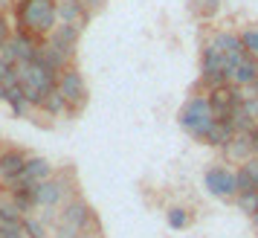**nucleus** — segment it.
<instances>
[{
	"instance_id": "23",
	"label": "nucleus",
	"mask_w": 258,
	"mask_h": 238,
	"mask_svg": "<svg viewBox=\"0 0 258 238\" xmlns=\"http://www.w3.org/2000/svg\"><path fill=\"white\" fill-rule=\"evenodd\" d=\"M24 229L29 238H52V232H49V224L41 218V215H24Z\"/></svg>"
},
{
	"instance_id": "26",
	"label": "nucleus",
	"mask_w": 258,
	"mask_h": 238,
	"mask_svg": "<svg viewBox=\"0 0 258 238\" xmlns=\"http://www.w3.org/2000/svg\"><path fill=\"white\" fill-rule=\"evenodd\" d=\"M235 180H238V195H241V192L255 189V177H252L249 171H244L241 166H235Z\"/></svg>"
},
{
	"instance_id": "13",
	"label": "nucleus",
	"mask_w": 258,
	"mask_h": 238,
	"mask_svg": "<svg viewBox=\"0 0 258 238\" xmlns=\"http://www.w3.org/2000/svg\"><path fill=\"white\" fill-rule=\"evenodd\" d=\"M55 9H58V24H76V26H82V29L90 24V18H93V15L82 6V0H58Z\"/></svg>"
},
{
	"instance_id": "25",
	"label": "nucleus",
	"mask_w": 258,
	"mask_h": 238,
	"mask_svg": "<svg viewBox=\"0 0 258 238\" xmlns=\"http://www.w3.org/2000/svg\"><path fill=\"white\" fill-rule=\"evenodd\" d=\"M238 35H241V44H244L246 55L258 58V24H246L244 29H238Z\"/></svg>"
},
{
	"instance_id": "9",
	"label": "nucleus",
	"mask_w": 258,
	"mask_h": 238,
	"mask_svg": "<svg viewBox=\"0 0 258 238\" xmlns=\"http://www.w3.org/2000/svg\"><path fill=\"white\" fill-rule=\"evenodd\" d=\"M49 177H55V166L49 163L47 157L29 154L24 171H21V177L15 180L12 186H38V183H44V180H49Z\"/></svg>"
},
{
	"instance_id": "15",
	"label": "nucleus",
	"mask_w": 258,
	"mask_h": 238,
	"mask_svg": "<svg viewBox=\"0 0 258 238\" xmlns=\"http://www.w3.org/2000/svg\"><path fill=\"white\" fill-rule=\"evenodd\" d=\"M258 79V58H252V55H246L238 67L232 70V76H229V84H235V87H244V90H249L252 87V82Z\"/></svg>"
},
{
	"instance_id": "1",
	"label": "nucleus",
	"mask_w": 258,
	"mask_h": 238,
	"mask_svg": "<svg viewBox=\"0 0 258 238\" xmlns=\"http://www.w3.org/2000/svg\"><path fill=\"white\" fill-rule=\"evenodd\" d=\"M15 29L29 32L35 38H47L58 26V9L55 0H18L12 9Z\"/></svg>"
},
{
	"instance_id": "27",
	"label": "nucleus",
	"mask_w": 258,
	"mask_h": 238,
	"mask_svg": "<svg viewBox=\"0 0 258 238\" xmlns=\"http://www.w3.org/2000/svg\"><path fill=\"white\" fill-rule=\"evenodd\" d=\"M244 110H246V116L249 119H255L258 122V96H252V93L246 96L244 99Z\"/></svg>"
},
{
	"instance_id": "8",
	"label": "nucleus",
	"mask_w": 258,
	"mask_h": 238,
	"mask_svg": "<svg viewBox=\"0 0 258 238\" xmlns=\"http://www.w3.org/2000/svg\"><path fill=\"white\" fill-rule=\"evenodd\" d=\"M26 160H29V154H26L24 148H15V145L0 148V183H3L6 189H9L15 180L21 177Z\"/></svg>"
},
{
	"instance_id": "6",
	"label": "nucleus",
	"mask_w": 258,
	"mask_h": 238,
	"mask_svg": "<svg viewBox=\"0 0 258 238\" xmlns=\"http://www.w3.org/2000/svg\"><path fill=\"white\" fill-rule=\"evenodd\" d=\"M203 186L212 198L218 201H235L238 198V180H235V168H229L226 163H212L203 171Z\"/></svg>"
},
{
	"instance_id": "36",
	"label": "nucleus",
	"mask_w": 258,
	"mask_h": 238,
	"mask_svg": "<svg viewBox=\"0 0 258 238\" xmlns=\"http://www.w3.org/2000/svg\"><path fill=\"white\" fill-rule=\"evenodd\" d=\"M0 18H3V12H0Z\"/></svg>"
},
{
	"instance_id": "33",
	"label": "nucleus",
	"mask_w": 258,
	"mask_h": 238,
	"mask_svg": "<svg viewBox=\"0 0 258 238\" xmlns=\"http://www.w3.org/2000/svg\"><path fill=\"white\" fill-rule=\"evenodd\" d=\"M249 143H252V157H258V128L249 131Z\"/></svg>"
},
{
	"instance_id": "5",
	"label": "nucleus",
	"mask_w": 258,
	"mask_h": 238,
	"mask_svg": "<svg viewBox=\"0 0 258 238\" xmlns=\"http://www.w3.org/2000/svg\"><path fill=\"white\" fill-rule=\"evenodd\" d=\"M58 90H61V96L67 99V105H70V116H79L84 107H87V99H90L87 82H84L82 70H79L76 64H70V67L58 76Z\"/></svg>"
},
{
	"instance_id": "10",
	"label": "nucleus",
	"mask_w": 258,
	"mask_h": 238,
	"mask_svg": "<svg viewBox=\"0 0 258 238\" xmlns=\"http://www.w3.org/2000/svg\"><path fill=\"white\" fill-rule=\"evenodd\" d=\"M47 41L55 49L67 52L70 58H76V49H79V41H82V26H76V24H58L47 35Z\"/></svg>"
},
{
	"instance_id": "12",
	"label": "nucleus",
	"mask_w": 258,
	"mask_h": 238,
	"mask_svg": "<svg viewBox=\"0 0 258 238\" xmlns=\"http://www.w3.org/2000/svg\"><path fill=\"white\" fill-rule=\"evenodd\" d=\"M221 154L226 163H232V166H244L246 160L252 157V143H249V134H235L232 143H226L221 148Z\"/></svg>"
},
{
	"instance_id": "3",
	"label": "nucleus",
	"mask_w": 258,
	"mask_h": 238,
	"mask_svg": "<svg viewBox=\"0 0 258 238\" xmlns=\"http://www.w3.org/2000/svg\"><path fill=\"white\" fill-rule=\"evenodd\" d=\"M93 226H102L93 212V206L84 201L82 195H76L73 201H67L58 209V218H55V226H52V238H76L79 232L93 229Z\"/></svg>"
},
{
	"instance_id": "31",
	"label": "nucleus",
	"mask_w": 258,
	"mask_h": 238,
	"mask_svg": "<svg viewBox=\"0 0 258 238\" xmlns=\"http://www.w3.org/2000/svg\"><path fill=\"white\" fill-rule=\"evenodd\" d=\"M76 238H105V232H102V226H93V229H84V232H79Z\"/></svg>"
},
{
	"instance_id": "17",
	"label": "nucleus",
	"mask_w": 258,
	"mask_h": 238,
	"mask_svg": "<svg viewBox=\"0 0 258 238\" xmlns=\"http://www.w3.org/2000/svg\"><path fill=\"white\" fill-rule=\"evenodd\" d=\"M235 137V128L229 125V122H223V119H218L215 122V128H212L209 134H206V140H203V145H209V148H218L221 151L226 143H232Z\"/></svg>"
},
{
	"instance_id": "18",
	"label": "nucleus",
	"mask_w": 258,
	"mask_h": 238,
	"mask_svg": "<svg viewBox=\"0 0 258 238\" xmlns=\"http://www.w3.org/2000/svg\"><path fill=\"white\" fill-rule=\"evenodd\" d=\"M41 113H47V116H52V119H58V116H70V105H67V99L61 96V90L55 87L52 93L41 102V107H38Z\"/></svg>"
},
{
	"instance_id": "24",
	"label": "nucleus",
	"mask_w": 258,
	"mask_h": 238,
	"mask_svg": "<svg viewBox=\"0 0 258 238\" xmlns=\"http://www.w3.org/2000/svg\"><path fill=\"white\" fill-rule=\"evenodd\" d=\"M235 209L238 212H244L246 218H252L258 212V189H249V192H241L238 198H235Z\"/></svg>"
},
{
	"instance_id": "35",
	"label": "nucleus",
	"mask_w": 258,
	"mask_h": 238,
	"mask_svg": "<svg viewBox=\"0 0 258 238\" xmlns=\"http://www.w3.org/2000/svg\"><path fill=\"white\" fill-rule=\"evenodd\" d=\"M255 189H258V180H255Z\"/></svg>"
},
{
	"instance_id": "14",
	"label": "nucleus",
	"mask_w": 258,
	"mask_h": 238,
	"mask_svg": "<svg viewBox=\"0 0 258 238\" xmlns=\"http://www.w3.org/2000/svg\"><path fill=\"white\" fill-rule=\"evenodd\" d=\"M38 64H44V67H49L52 73H58V76H61V73L73 64V58L67 55V52L55 49L47 38H44V41H41V52H38Z\"/></svg>"
},
{
	"instance_id": "38",
	"label": "nucleus",
	"mask_w": 258,
	"mask_h": 238,
	"mask_svg": "<svg viewBox=\"0 0 258 238\" xmlns=\"http://www.w3.org/2000/svg\"><path fill=\"white\" fill-rule=\"evenodd\" d=\"M255 232H258V229H255Z\"/></svg>"
},
{
	"instance_id": "30",
	"label": "nucleus",
	"mask_w": 258,
	"mask_h": 238,
	"mask_svg": "<svg viewBox=\"0 0 258 238\" xmlns=\"http://www.w3.org/2000/svg\"><path fill=\"white\" fill-rule=\"evenodd\" d=\"M241 168H244V171H249V174H252V177L258 180V157H249V160H246V163H244Z\"/></svg>"
},
{
	"instance_id": "4",
	"label": "nucleus",
	"mask_w": 258,
	"mask_h": 238,
	"mask_svg": "<svg viewBox=\"0 0 258 238\" xmlns=\"http://www.w3.org/2000/svg\"><path fill=\"white\" fill-rule=\"evenodd\" d=\"M18 70H21V84H24L26 99L38 110L41 102L58 87V73H52L49 67L38 64V61H32V64H18Z\"/></svg>"
},
{
	"instance_id": "34",
	"label": "nucleus",
	"mask_w": 258,
	"mask_h": 238,
	"mask_svg": "<svg viewBox=\"0 0 258 238\" xmlns=\"http://www.w3.org/2000/svg\"><path fill=\"white\" fill-rule=\"evenodd\" d=\"M249 93H252V96H258V79L252 82V87H249Z\"/></svg>"
},
{
	"instance_id": "22",
	"label": "nucleus",
	"mask_w": 258,
	"mask_h": 238,
	"mask_svg": "<svg viewBox=\"0 0 258 238\" xmlns=\"http://www.w3.org/2000/svg\"><path fill=\"white\" fill-rule=\"evenodd\" d=\"M223 122H229L235 128V134H249V131H255L258 128V122L255 119H249L246 116V110H244V105H238V107H232V113L223 119Z\"/></svg>"
},
{
	"instance_id": "2",
	"label": "nucleus",
	"mask_w": 258,
	"mask_h": 238,
	"mask_svg": "<svg viewBox=\"0 0 258 238\" xmlns=\"http://www.w3.org/2000/svg\"><path fill=\"white\" fill-rule=\"evenodd\" d=\"M177 122H180V128L195 140V143H203L206 140V134L215 128V110H212V102H209V93H203V90H195V93L186 99V105L180 107V113H177Z\"/></svg>"
},
{
	"instance_id": "32",
	"label": "nucleus",
	"mask_w": 258,
	"mask_h": 238,
	"mask_svg": "<svg viewBox=\"0 0 258 238\" xmlns=\"http://www.w3.org/2000/svg\"><path fill=\"white\" fill-rule=\"evenodd\" d=\"M15 3H18V0H0V12L6 15V12H12L15 9Z\"/></svg>"
},
{
	"instance_id": "29",
	"label": "nucleus",
	"mask_w": 258,
	"mask_h": 238,
	"mask_svg": "<svg viewBox=\"0 0 258 238\" xmlns=\"http://www.w3.org/2000/svg\"><path fill=\"white\" fill-rule=\"evenodd\" d=\"M12 32H15V26H9V21H6V15L0 18V47L12 38Z\"/></svg>"
},
{
	"instance_id": "28",
	"label": "nucleus",
	"mask_w": 258,
	"mask_h": 238,
	"mask_svg": "<svg viewBox=\"0 0 258 238\" xmlns=\"http://www.w3.org/2000/svg\"><path fill=\"white\" fill-rule=\"evenodd\" d=\"M82 6H84L90 15H99V12H105L107 0H82Z\"/></svg>"
},
{
	"instance_id": "7",
	"label": "nucleus",
	"mask_w": 258,
	"mask_h": 238,
	"mask_svg": "<svg viewBox=\"0 0 258 238\" xmlns=\"http://www.w3.org/2000/svg\"><path fill=\"white\" fill-rule=\"evenodd\" d=\"M206 41H209L212 47H218V52L226 58V70H229V76H232V70L246 58V49H244V44H241L238 29H215Z\"/></svg>"
},
{
	"instance_id": "11",
	"label": "nucleus",
	"mask_w": 258,
	"mask_h": 238,
	"mask_svg": "<svg viewBox=\"0 0 258 238\" xmlns=\"http://www.w3.org/2000/svg\"><path fill=\"white\" fill-rule=\"evenodd\" d=\"M41 41H44V38H35V35H29V32L15 29L12 32V47H15V52H18V64H32V61H38Z\"/></svg>"
},
{
	"instance_id": "19",
	"label": "nucleus",
	"mask_w": 258,
	"mask_h": 238,
	"mask_svg": "<svg viewBox=\"0 0 258 238\" xmlns=\"http://www.w3.org/2000/svg\"><path fill=\"white\" fill-rule=\"evenodd\" d=\"M165 224L171 226L174 232H186L188 226L195 224V215L188 212L186 206H168L165 209Z\"/></svg>"
},
{
	"instance_id": "16",
	"label": "nucleus",
	"mask_w": 258,
	"mask_h": 238,
	"mask_svg": "<svg viewBox=\"0 0 258 238\" xmlns=\"http://www.w3.org/2000/svg\"><path fill=\"white\" fill-rule=\"evenodd\" d=\"M6 195L18 203V209H21L24 215H32L38 209L35 206V186H9Z\"/></svg>"
},
{
	"instance_id": "21",
	"label": "nucleus",
	"mask_w": 258,
	"mask_h": 238,
	"mask_svg": "<svg viewBox=\"0 0 258 238\" xmlns=\"http://www.w3.org/2000/svg\"><path fill=\"white\" fill-rule=\"evenodd\" d=\"M223 0H188V9L198 21H215L221 12Z\"/></svg>"
},
{
	"instance_id": "20",
	"label": "nucleus",
	"mask_w": 258,
	"mask_h": 238,
	"mask_svg": "<svg viewBox=\"0 0 258 238\" xmlns=\"http://www.w3.org/2000/svg\"><path fill=\"white\" fill-rule=\"evenodd\" d=\"M21 221H24V212L18 209V203L9 195H0V229H6V226H12V224H21Z\"/></svg>"
},
{
	"instance_id": "37",
	"label": "nucleus",
	"mask_w": 258,
	"mask_h": 238,
	"mask_svg": "<svg viewBox=\"0 0 258 238\" xmlns=\"http://www.w3.org/2000/svg\"><path fill=\"white\" fill-rule=\"evenodd\" d=\"M0 238H3V235H0Z\"/></svg>"
}]
</instances>
